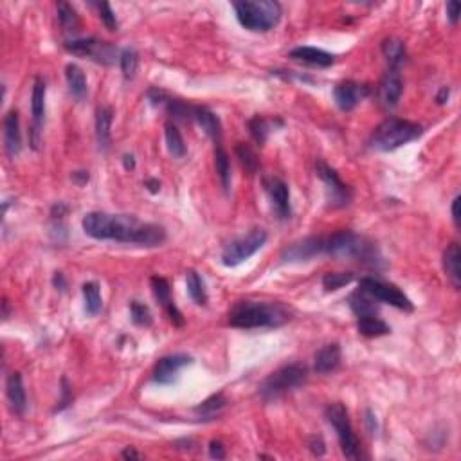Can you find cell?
Instances as JSON below:
<instances>
[{
  "mask_svg": "<svg viewBox=\"0 0 461 461\" xmlns=\"http://www.w3.org/2000/svg\"><path fill=\"white\" fill-rule=\"evenodd\" d=\"M289 56L295 62L306 63V65H314V67H330L335 62V56L323 49L317 47H308V45H301V47L292 49L289 53Z\"/></svg>",
  "mask_w": 461,
  "mask_h": 461,
  "instance_id": "21",
  "label": "cell"
},
{
  "mask_svg": "<svg viewBox=\"0 0 461 461\" xmlns=\"http://www.w3.org/2000/svg\"><path fill=\"white\" fill-rule=\"evenodd\" d=\"M56 10H58V22H60L63 31H67V33H74V31L80 29V16H78L76 10H74L71 4H67V2H58Z\"/></svg>",
  "mask_w": 461,
  "mask_h": 461,
  "instance_id": "35",
  "label": "cell"
},
{
  "mask_svg": "<svg viewBox=\"0 0 461 461\" xmlns=\"http://www.w3.org/2000/svg\"><path fill=\"white\" fill-rule=\"evenodd\" d=\"M4 146L5 153L14 159L22 150V133H20V117L16 110H10L4 117Z\"/></svg>",
  "mask_w": 461,
  "mask_h": 461,
  "instance_id": "19",
  "label": "cell"
},
{
  "mask_svg": "<svg viewBox=\"0 0 461 461\" xmlns=\"http://www.w3.org/2000/svg\"><path fill=\"white\" fill-rule=\"evenodd\" d=\"M65 49L69 53L76 54V56H87L103 65H114L121 58V53L117 47H114L112 43L101 42L98 38H81V40H71L65 43Z\"/></svg>",
  "mask_w": 461,
  "mask_h": 461,
  "instance_id": "10",
  "label": "cell"
},
{
  "mask_svg": "<svg viewBox=\"0 0 461 461\" xmlns=\"http://www.w3.org/2000/svg\"><path fill=\"white\" fill-rule=\"evenodd\" d=\"M193 121H195L199 126H202L207 135L213 139L214 143H220V137H222V123H220L218 115L211 112L210 109L205 106H193Z\"/></svg>",
  "mask_w": 461,
  "mask_h": 461,
  "instance_id": "23",
  "label": "cell"
},
{
  "mask_svg": "<svg viewBox=\"0 0 461 461\" xmlns=\"http://www.w3.org/2000/svg\"><path fill=\"white\" fill-rule=\"evenodd\" d=\"M214 168H216V175H218L222 188L229 191L231 188V161L220 143H216V148H214Z\"/></svg>",
  "mask_w": 461,
  "mask_h": 461,
  "instance_id": "32",
  "label": "cell"
},
{
  "mask_svg": "<svg viewBox=\"0 0 461 461\" xmlns=\"http://www.w3.org/2000/svg\"><path fill=\"white\" fill-rule=\"evenodd\" d=\"M62 400H60V405L56 407V411H62V409H65L67 405L71 404L72 400V395H71V390H69V382H67V379H62Z\"/></svg>",
  "mask_w": 461,
  "mask_h": 461,
  "instance_id": "46",
  "label": "cell"
},
{
  "mask_svg": "<svg viewBox=\"0 0 461 461\" xmlns=\"http://www.w3.org/2000/svg\"><path fill=\"white\" fill-rule=\"evenodd\" d=\"M45 98H47V85L43 78H36L31 92V114H33V128H31V146L38 150L40 128L45 119Z\"/></svg>",
  "mask_w": 461,
  "mask_h": 461,
  "instance_id": "12",
  "label": "cell"
},
{
  "mask_svg": "<svg viewBox=\"0 0 461 461\" xmlns=\"http://www.w3.org/2000/svg\"><path fill=\"white\" fill-rule=\"evenodd\" d=\"M112 121H114V110L110 106H101L95 112V137H98V144L100 150L106 152L110 148V141H112Z\"/></svg>",
  "mask_w": 461,
  "mask_h": 461,
  "instance_id": "24",
  "label": "cell"
},
{
  "mask_svg": "<svg viewBox=\"0 0 461 461\" xmlns=\"http://www.w3.org/2000/svg\"><path fill=\"white\" fill-rule=\"evenodd\" d=\"M308 449L314 452L315 456H323L324 452H326V447H324V442L321 436H312L308 440Z\"/></svg>",
  "mask_w": 461,
  "mask_h": 461,
  "instance_id": "43",
  "label": "cell"
},
{
  "mask_svg": "<svg viewBox=\"0 0 461 461\" xmlns=\"http://www.w3.org/2000/svg\"><path fill=\"white\" fill-rule=\"evenodd\" d=\"M164 130H166L164 135H166V144H168V152H170V155H172L173 159H184L188 150H185L184 139H182L179 128H177L173 123H168L166 126H164Z\"/></svg>",
  "mask_w": 461,
  "mask_h": 461,
  "instance_id": "34",
  "label": "cell"
},
{
  "mask_svg": "<svg viewBox=\"0 0 461 461\" xmlns=\"http://www.w3.org/2000/svg\"><path fill=\"white\" fill-rule=\"evenodd\" d=\"M460 10L461 5L460 2H456V0H452V2H449L447 4V19L452 25H456L458 20H460Z\"/></svg>",
  "mask_w": 461,
  "mask_h": 461,
  "instance_id": "45",
  "label": "cell"
},
{
  "mask_svg": "<svg viewBox=\"0 0 461 461\" xmlns=\"http://www.w3.org/2000/svg\"><path fill=\"white\" fill-rule=\"evenodd\" d=\"M357 330L364 337H381V335H387L391 332V326L384 323L381 317L376 315H366V317H359L357 321Z\"/></svg>",
  "mask_w": 461,
  "mask_h": 461,
  "instance_id": "29",
  "label": "cell"
},
{
  "mask_svg": "<svg viewBox=\"0 0 461 461\" xmlns=\"http://www.w3.org/2000/svg\"><path fill=\"white\" fill-rule=\"evenodd\" d=\"M368 95H370V87L357 83V81H343V83H337L333 89L335 105L343 112H352Z\"/></svg>",
  "mask_w": 461,
  "mask_h": 461,
  "instance_id": "15",
  "label": "cell"
},
{
  "mask_svg": "<svg viewBox=\"0 0 461 461\" xmlns=\"http://www.w3.org/2000/svg\"><path fill=\"white\" fill-rule=\"evenodd\" d=\"M267 233L263 229H252L245 236L238 238L231 242L222 251V263L225 267H238L240 263L247 262L249 258L254 256L260 249L265 245Z\"/></svg>",
  "mask_w": 461,
  "mask_h": 461,
  "instance_id": "8",
  "label": "cell"
},
{
  "mask_svg": "<svg viewBox=\"0 0 461 461\" xmlns=\"http://www.w3.org/2000/svg\"><path fill=\"white\" fill-rule=\"evenodd\" d=\"M233 8L240 25L252 33H267L281 20V5L272 0H242Z\"/></svg>",
  "mask_w": 461,
  "mask_h": 461,
  "instance_id": "4",
  "label": "cell"
},
{
  "mask_svg": "<svg viewBox=\"0 0 461 461\" xmlns=\"http://www.w3.org/2000/svg\"><path fill=\"white\" fill-rule=\"evenodd\" d=\"M423 133L418 123H411L405 119L390 117L382 121L371 135V148L379 152H393L396 148L413 143Z\"/></svg>",
  "mask_w": 461,
  "mask_h": 461,
  "instance_id": "5",
  "label": "cell"
},
{
  "mask_svg": "<svg viewBox=\"0 0 461 461\" xmlns=\"http://www.w3.org/2000/svg\"><path fill=\"white\" fill-rule=\"evenodd\" d=\"M150 283H152V290H153V295H155V300L162 304V308L166 310L170 319H172V323L175 324V326H182V324H184V317H182L181 310L177 308L175 303L172 301V290H170V283H168L164 278H159V276H153L152 280H150Z\"/></svg>",
  "mask_w": 461,
  "mask_h": 461,
  "instance_id": "18",
  "label": "cell"
},
{
  "mask_svg": "<svg viewBox=\"0 0 461 461\" xmlns=\"http://www.w3.org/2000/svg\"><path fill=\"white\" fill-rule=\"evenodd\" d=\"M263 185H265L267 195L271 199L272 210H274V213L278 214V218L280 220L290 218L292 210H290L289 185L281 181V179H278V177H267L265 181H263Z\"/></svg>",
  "mask_w": 461,
  "mask_h": 461,
  "instance_id": "16",
  "label": "cell"
},
{
  "mask_svg": "<svg viewBox=\"0 0 461 461\" xmlns=\"http://www.w3.org/2000/svg\"><path fill=\"white\" fill-rule=\"evenodd\" d=\"M210 456L213 458V460H224L225 458L224 443L218 442V440H213V442L210 443Z\"/></svg>",
  "mask_w": 461,
  "mask_h": 461,
  "instance_id": "44",
  "label": "cell"
},
{
  "mask_svg": "<svg viewBox=\"0 0 461 461\" xmlns=\"http://www.w3.org/2000/svg\"><path fill=\"white\" fill-rule=\"evenodd\" d=\"M191 362H193V359L188 353H173V355L162 357L153 368V382H157L161 385L173 384L179 376V371L182 368L190 366Z\"/></svg>",
  "mask_w": 461,
  "mask_h": 461,
  "instance_id": "14",
  "label": "cell"
},
{
  "mask_svg": "<svg viewBox=\"0 0 461 461\" xmlns=\"http://www.w3.org/2000/svg\"><path fill=\"white\" fill-rule=\"evenodd\" d=\"M236 155H238V159H240V162H242V166L245 168L251 175L258 172V168H260V159H258V155L254 153V150H252L249 144L238 143Z\"/></svg>",
  "mask_w": 461,
  "mask_h": 461,
  "instance_id": "37",
  "label": "cell"
},
{
  "mask_svg": "<svg viewBox=\"0 0 461 461\" xmlns=\"http://www.w3.org/2000/svg\"><path fill=\"white\" fill-rule=\"evenodd\" d=\"M69 211V207H67L63 202H58V204L53 205V210H51V218L53 220H62L63 216H65V213Z\"/></svg>",
  "mask_w": 461,
  "mask_h": 461,
  "instance_id": "47",
  "label": "cell"
},
{
  "mask_svg": "<svg viewBox=\"0 0 461 461\" xmlns=\"http://www.w3.org/2000/svg\"><path fill=\"white\" fill-rule=\"evenodd\" d=\"M443 269L447 272L449 280L454 285V289L461 286V251L460 243L452 242L447 245L445 252H443Z\"/></svg>",
  "mask_w": 461,
  "mask_h": 461,
  "instance_id": "25",
  "label": "cell"
},
{
  "mask_svg": "<svg viewBox=\"0 0 461 461\" xmlns=\"http://www.w3.org/2000/svg\"><path fill=\"white\" fill-rule=\"evenodd\" d=\"M227 404H229L227 398H225L222 393H218V395L210 396V398L204 400L202 404L196 405L195 413L199 414L200 418L213 420V418H216V416H220V414L224 413V409L227 407Z\"/></svg>",
  "mask_w": 461,
  "mask_h": 461,
  "instance_id": "30",
  "label": "cell"
},
{
  "mask_svg": "<svg viewBox=\"0 0 461 461\" xmlns=\"http://www.w3.org/2000/svg\"><path fill=\"white\" fill-rule=\"evenodd\" d=\"M306 376H308V371L303 364H286L267 376L258 387V393L265 402H272L303 385Z\"/></svg>",
  "mask_w": 461,
  "mask_h": 461,
  "instance_id": "6",
  "label": "cell"
},
{
  "mask_svg": "<svg viewBox=\"0 0 461 461\" xmlns=\"http://www.w3.org/2000/svg\"><path fill=\"white\" fill-rule=\"evenodd\" d=\"M146 95L153 106H164L166 105V101L170 100V95H168L164 91H161V89H157V87H152Z\"/></svg>",
  "mask_w": 461,
  "mask_h": 461,
  "instance_id": "42",
  "label": "cell"
},
{
  "mask_svg": "<svg viewBox=\"0 0 461 461\" xmlns=\"http://www.w3.org/2000/svg\"><path fill=\"white\" fill-rule=\"evenodd\" d=\"M130 315H132L133 324H137V326H152L153 317L152 312L148 308L146 304H143L141 301H132L130 303Z\"/></svg>",
  "mask_w": 461,
  "mask_h": 461,
  "instance_id": "40",
  "label": "cell"
},
{
  "mask_svg": "<svg viewBox=\"0 0 461 461\" xmlns=\"http://www.w3.org/2000/svg\"><path fill=\"white\" fill-rule=\"evenodd\" d=\"M123 458H126V460H139V458H141V454L133 451V449H124Z\"/></svg>",
  "mask_w": 461,
  "mask_h": 461,
  "instance_id": "55",
  "label": "cell"
},
{
  "mask_svg": "<svg viewBox=\"0 0 461 461\" xmlns=\"http://www.w3.org/2000/svg\"><path fill=\"white\" fill-rule=\"evenodd\" d=\"M144 185H146V190L150 191V193H153V195H157L159 191H161V182H159L157 179H148V181L144 182Z\"/></svg>",
  "mask_w": 461,
  "mask_h": 461,
  "instance_id": "50",
  "label": "cell"
},
{
  "mask_svg": "<svg viewBox=\"0 0 461 461\" xmlns=\"http://www.w3.org/2000/svg\"><path fill=\"white\" fill-rule=\"evenodd\" d=\"M81 227L87 236L94 240H114L121 243H133L139 247H159L166 240V231L162 225L143 224L132 214L92 211L83 216Z\"/></svg>",
  "mask_w": 461,
  "mask_h": 461,
  "instance_id": "1",
  "label": "cell"
},
{
  "mask_svg": "<svg viewBox=\"0 0 461 461\" xmlns=\"http://www.w3.org/2000/svg\"><path fill=\"white\" fill-rule=\"evenodd\" d=\"M324 254L350 262H359L371 269H381L384 265L376 245L368 238L359 236L353 231H339L332 236L324 238Z\"/></svg>",
  "mask_w": 461,
  "mask_h": 461,
  "instance_id": "3",
  "label": "cell"
},
{
  "mask_svg": "<svg viewBox=\"0 0 461 461\" xmlns=\"http://www.w3.org/2000/svg\"><path fill=\"white\" fill-rule=\"evenodd\" d=\"M89 179H91V177H89V172H74V173H72V181L76 182L78 185L87 184V182H89Z\"/></svg>",
  "mask_w": 461,
  "mask_h": 461,
  "instance_id": "51",
  "label": "cell"
},
{
  "mask_svg": "<svg viewBox=\"0 0 461 461\" xmlns=\"http://www.w3.org/2000/svg\"><path fill=\"white\" fill-rule=\"evenodd\" d=\"M353 281L352 272H328L323 278V286L326 292H335V290L343 289L348 283Z\"/></svg>",
  "mask_w": 461,
  "mask_h": 461,
  "instance_id": "38",
  "label": "cell"
},
{
  "mask_svg": "<svg viewBox=\"0 0 461 461\" xmlns=\"http://www.w3.org/2000/svg\"><path fill=\"white\" fill-rule=\"evenodd\" d=\"M460 196H456V199L452 200V205H451V213H452V220H454V225L456 227H460Z\"/></svg>",
  "mask_w": 461,
  "mask_h": 461,
  "instance_id": "49",
  "label": "cell"
},
{
  "mask_svg": "<svg viewBox=\"0 0 461 461\" xmlns=\"http://www.w3.org/2000/svg\"><path fill=\"white\" fill-rule=\"evenodd\" d=\"M123 166L126 172H132V170H135V159H133V155H130V153H124L123 155Z\"/></svg>",
  "mask_w": 461,
  "mask_h": 461,
  "instance_id": "52",
  "label": "cell"
},
{
  "mask_svg": "<svg viewBox=\"0 0 461 461\" xmlns=\"http://www.w3.org/2000/svg\"><path fill=\"white\" fill-rule=\"evenodd\" d=\"M359 289L370 294L373 300L391 304L398 310H404V312H413L414 310L413 301L409 300L407 295L393 283H385V281L375 280V278H362Z\"/></svg>",
  "mask_w": 461,
  "mask_h": 461,
  "instance_id": "9",
  "label": "cell"
},
{
  "mask_svg": "<svg viewBox=\"0 0 461 461\" xmlns=\"http://www.w3.org/2000/svg\"><path fill=\"white\" fill-rule=\"evenodd\" d=\"M402 92H404V83H402L398 71L385 72L381 85H379V103L385 110L396 109L400 103V98H402Z\"/></svg>",
  "mask_w": 461,
  "mask_h": 461,
  "instance_id": "17",
  "label": "cell"
},
{
  "mask_svg": "<svg viewBox=\"0 0 461 461\" xmlns=\"http://www.w3.org/2000/svg\"><path fill=\"white\" fill-rule=\"evenodd\" d=\"M290 312L285 304L269 301H240L229 312V324L234 328H280L289 323Z\"/></svg>",
  "mask_w": 461,
  "mask_h": 461,
  "instance_id": "2",
  "label": "cell"
},
{
  "mask_svg": "<svg viewBox=\"0 0 461 461\" xmlns=\"http://www.w3.org/2000/svg\"><path fill=\"white\" fill-rule=\"evenodd\" d=\"M364 422H366L368 429H370V433L375 434V431H376V420H375V414H373V411L366 409V413H364Z\"/></svg>",
  "mask_w": 461,
  "mask_h": 461,
  "instance_id": "48",
  "label": "cell"
},
{
  "mask_svg": "<svg viewBox=\"0 0 461 461\" xmlns=\"http://www.w3.org/2000/svg\"><path fill=\"white\" fill-rule=\"evenodd\" d=\"M324 254V238L323 236H308L303 238L300 242H294L292 245L283 251L281 258L283 262L300 263L310 262L312 258Z\"/></svg>",
  "mask_w": 461,
  "mask_h": 461,
  "instance_id": "13",
  "label": "cell"
},
{
  "mask_svg": "<svg viewBox=\"0 0 461 461\" xmlns=\"http://www.w3.org/2000/svg\"><path fill=\"white\" fill-rule=\"evenodd\" d=\"M185 286H188V294H190L191 301L199 306H204L207 303V294H205V286L202 278L199 276L196 271H188L185 274Z\"/></svg>",
  "mask_w": 461,
  "mask_h": 461,
  "instance_id": "33",
  "label": "cell"
},
{
  "mask_svg": "<svg viewBox=\"0 0 461 461\" xmlns=\"http://www.w3.org/2000/svg\"><path fill=\"white\" fill-rule=\"evenodd\" d=\"M341 359H343V352H341V346L337 343L326 344L315 353V361L314 368L317 373L321 375H326V373H332V371L337 370L341 366Z\"/></svg>",
  "mask_w": 461,
  "mask_h": 461,
  "instance_id": "22",
  "label": "cell"
},
{
  "mask_svg": "<svg viewBox=\"0 0 461 461\" xmlns=\"http://www.w3.org/2000/svg\"><path fill=\"white\" fill-rule=\"evenodd\" d=\"M272 124L269 119L262 117V115H254V117L249 121V132H251L252 139L256 141L258 144H265L267 139H269V133H271Z\"/></svg>",
  "mask_w": 461,
  "mask_h": 461,
  "instance_id": "36",
  "label": "cell"
},
{
  "mask_svg": "<svg viewBox=\"0 0 461 461\" xmlns=\"http://www.w3.org/2000/svg\"><path fill=\"white\" fill-rule=\"evenodd\" d=\"M8 315H10V303L4 301V319H8Z\"/></svg>",
  "mask_w": 461,
  "mask_h": 461,
  "instance_id": "56",
  "label": "cell"
},
{
  "mask_svg": "<svg viewBox=\"0 0 461 461\" xmlns=\"http://www.w3.org/2000/svg\"><path fill=\"white\" fill-rule=\"evenodd\" d=\"M324 414H326V420L330 422V425L337 433L339 443H341L344 456L350 458V460H359L362 456L361 442H359L357 434L353 433L350 414H348V409L344 407V404H341V402L330 404L326 411H324Z\"/></svg>",
  "mask_w": 461,
  "mask_h": 461,
  "instance_id": "7",
  "label": "cell"
},
{
  "mask_svg": "<svg viewBox=\"0 0 461 461\" xmlns=\"http://www.w3.org/2000/svg\"><path fill=\"white\" fill-rule=\"evenodd\" d=\"M348 304H350V308L353 310V314L357 317H366V315H376L379 312V304H376V300H373L370 294H366L364 290H357L353 292L350 297H348Z\"/></svg>",
  "mask_w": 461,
  "mask_h": 461,
  "instance_id": "28",
  "label": "cell"
},
{
  "mask_svg": "<svg viewBox=\"0 0 461 461\" xmlns=\"http://www.w3.org/2000/svg\"><path fill=\"white\" fill-rule=\"evenodd\" d=\"M81 292H83V300H85L87 314L92 315V317L101 314V310H103V297H101L100 285L95 281H89V283L83 285Z\"/></svg>",
  "mask_w": 461,
  "mask_h": 461,
  "instance_id": "31",
  "label": "cell"
},
{
  "mask_svg": "<svg viewBox=\"0 0 461 461\" xmlns=\"http://www.w3.org/2000/svg\"><path fill=\"white\" fill-rule=\"evenodd\" d=\"M119 65H121V71H123V76L126 80H132L135 76L139 67V54L133 51V49H124L121 51V58H119Z\"/></svg>",
  "mask_w": 461,
  "mask_h": 461,
  "instance_id": "39",
  "label": "cell"
},
{
  "mask_svg": "<svg viewBox=\"0 0 461 461\" xmlns=\"http://www.w3.org/2000/svg\"><path fill=\"white\" fill-rule=\"evenodd\" d=\"M315 172L317 177L326 185V202L332 210H339V207H346L353 199V191L350 185L344 184L339 179L337 172L330 168L326 162L317 161L315 162Z\"/></svg>",
  "mask_w": 461,
  "mask_h": 461,
  "instance_id": "11",
  "label": "cell"
},
{
  "mask_svg": "<svg viewBox=\"0 0 461 461\" xmlns=\"http://www.w3.org/2000/svg\"><path fill=\"white\" fill-rule=\"evenodd\" d=\"M53 283H54V286H56L58 290H65L67 289V281H65V278H63L62 272H56V274H54Z\"/></svg>",
  "mask_w": 461,
  "mask_h": 461,
  "instance_id": "53",
  "label": "cell"
},
{
  "mask_svg": "<svg viewBox=\"0 0 461 461\" xmlns=\"http://www.w3.org/2000/svg\"><path fill=\"white\" fill-rule=\"evenodd\" d=\"M382 54L390 63L391 71H398L407 60V51L405 43L398 38H387L382 42Z\"/></svg>",
  "mask_w": 461,
  "mask_h": 461,
  "instance_id": "27",
  "label": "cell"
},
{
  "mask_svg": "<svg viewBox=\"0 0 461 461\" xmlns=\"http://www.w3.org/2000/svg\"><path fill=\"white\" fill-rule=\"evenodd\" d=\"M5 396H8V402L11 405V411L22 416L25 413V409H27V396H25L24 382H22V375H20L19 371H13L8 376V381H5Z\"/></svg>",
  "mask_w": 461,
  "mask_h": 461,
  "instance_id": "20",
  "label": "cell"
},
{
  "mask_svg": "<svg viewBox=\"0 0 461 461\" xmlns=\"http://www.w3.org/2000/svg\"><path fill=\"white\" fill-rule=\"evenodd\" d=\"M98 10H100V19L101 22L105 24V27L109 29V31H117L119 27L117 19H115V13L112 11L109 2H101V4H98Z\"/></svg>",
  "mask_w": 461,
  "mask_h": 461,
  "instance_id": "41",
  "label": "cell"
},
{
  "mask_svg": "<svg viewBox=\"0 0 461 461\" xmlns=\"http://www.w3.org/2000/svg\"><path fill=\"white\" fill-rule=\"evenodd\" d=\"M449 94H451V91H449L447 87H442V89H440V92H438V95H436L438 105H443V103L449 100Z\"/></svg>",
  "mask_w": 461,
  "mask_h": 461,
  "instance_id": "54",
  "label": "cell"
},
{
  "mask_svg": "<svg viewBox=\"0 0 461 461\" xmlns=\"http://www.w3.org/2000/svg\"><path fill=\"white\" fill-rule=\"evenodd\" d=\"M65 80L72 98L78 101L83 100L87 95V92H89V87H87L85 72L81 71V67H78L76 63H69V65L65 67Z\"/></svg>",
  "mask_w": 461,
  "mask_h": 461,
  "instance_id": "26",
  "label": "cell"
}]
</instances>
